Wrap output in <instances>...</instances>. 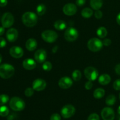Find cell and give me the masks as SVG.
<instances>
[{
	"label": "cell",
	"instance_id": "6da1fadb",
	"mask_svg": "<svg viewBox=\"0 0 120 120\" xmlns=\"http://www.w3.org/2000/svg\"><path fill=\"white\" fill-rule=\"evenodd\" d=\"M22 21L26 26L33 27L37 23V15L32 12H26L22 15Z\"/></svg>",
	"mask_w": 120,
	"mask_h": 120
},
{
	"label": "cell",
	"instance_id": "7a4b0ae2",
	"mask_svg": "<svg viewBox=\"0 0 120 120\" xmlns=\"http://www.w3.org/2000/svg\"><path fill=\"white\" fill-rule=\"evenodd\" d=\"M15 69L11 64L4 63L0 65V77L4 79H8L14 75Z\"/></svg>",
	"mask_w": 120,
	"mask_h": 120
},
{
	"label": "cell",
	"instance_id": "3957f363",
	"mask_svg": "<svg viewBox=\"0 0 120 120\" xmlns=\"http://www.w3.org/2000/svg\"><path fill=\"white\" fill-rule=\"evenodd\" d=\"M11 109L15 111H21L25 107V103L22 99L18 97H14L9 101Z\"/></svg>",
	"mask_w": 120,
	"mask_h": 120
},
{
	"label": "cell",
	"instance_id": "277c9868",
	"mask_svg": "<svg viewBox=\"0 0 120 120\" xmlns=\"http://www.w3.org/2000/svg\"><path fill=\"white\" fill-rule=\"evenodd\" d=\"M103 42L96 38L90 39L87 43V47L89 50L94 52L100 51L103 48Z\"/></svg>",
	"mask_w": 120,
	"mask_h": 120
},
{
	"label": "cell",
	"instance_id": "5b68a950",
	"mask_svg": "<svg viewBox=\"0 0 120 120\" xmlns=\"http://www.w3.org/2000/svg\"><path fill=\"white\" fill-rule=\"evenodd\" d=\"M42 38L48 43H53L58 38V35L56 32L52 30H46L42 33Z\"/></svg>",
	"mask_w": 120,
	"mask_h": 120
},
{
	"label": "cell",
	"instance_id": "8992f818",
	"mask_svg": "<svg viewBox=\"0 0 120 120\" xmlns=\"http://www.w3.org/2000/svg\"><path fill=\"white\" fill-rule=\"evenodd\" d=\"M78 36V31L73 27L68 28L64 32V38L68 42H73L76 41Z\"/></svg>",
	"mask_w": 120,
	"mask_h": 120
},
{
	"label": "cell",
	"instance_id": "52a82bcc",
	"mask_svg": "<svg viewBox=\"0 0 120 120\" xmlns=\"http://www.w3.org/2000/svg\"><path fill=\"white\" fill-rule=\"evenodd\" d=\"M14 18L12 14L10 12H6L2 15L1 19V23L2 26L5 28H8L12 26L14 24Z\"/></svg>",
	"mask_w": 120,
	"mask_h": 120
},
{
	"label": "cell",
	"instance_id": "ba28073f",
	"mask_svg": "<svg viewBox=\"0 0 120 120\" xmlns=\"http://www.w3.org/2000/svg\"><path fill=\"white\" fill-rule=\"evenodd\" d=\"M84 75L89 80L94 81L97 79L98 72L96 68L93 67H87L84 69Z\"/></svg>",
	"mask_w": 120,
	"mask_h": 120
},
{
	"label": "cell",
	"instance_id": "9c48e42d",
	"mask_svg": "<svg viewBox=\"0 0 120 120\" xmlns=\"http://www.w3.org/2000/svg\"><path fill=\"white\" fill-rule=\"evenodd\" d=\"M75 108L72 105L68 104L63 107L61 110V115L64 118H69L72 117L75 113Z\"/></svg>",
	"mask_w": 120,
	"mask_h": 120
},
{
	"label": "cell",
	"instance_id": "30bf717a",
	"mask_svg": "<svg viewBox=\"0 0 120 120\" xmlns=\"http://www.w3.org/2000/svg\"><path fill=\"white\" fill-rule=\"evenodd\" d=\"M101 115L104 120H114L115 118L114 111L110 107H105L103 109Z\"/></svg>",
	"mask_w": 120,
	"mask_h": 120
},
{
	"label": "cell",
	"instance_id": "8fae6325",
	"mask_svg": "<svg viewBox=\"0 0 120 120\" xmlns=\"http://www.w3.org/2000/svg\"><path fill=\"white\" fill-rule=\"evenodd\" d=\"M77 7L73 3H68L63 7V11L65 15L68 16L73 15L77 12Z\"/></svg>",
	"mask_w": 120,
	"mask_h": 120
},
{
	"label": "cell",
	"instance_id": "7c38bea8",
	"mask_svg": "<svg viewBox=\"0 0 120 120\" xmlns=\"http://www.w3.org/2000/svg\"><path fill=\"white\" fill-rule=\"evenodd\" d=\"M46 87V83L42 79H37L35 80L32 83V88L37 91H42Z\"/></svg>",
	"mask_w": 120,
	"mask_h": 120
},
{
	"label": "cell",
	"instance_id": "4fadbf2b",
	"mask_svg": "<svg viewBox=\"0 0 120 120\" xmlns=\"http://www.w3.org/2000/svg\"><path fill=\"white\" fill-rule=\"evenodd\" d=\"M47 53L45 49H40L36 50L35 53V59L38 63H43L46 59Z\"/></svg>",
	"mask_w": 120,
	"mask_h": 120
},
{
	"label": "cell",
	"instance_id": "5bb4252c",
	"mask_svg": "<svg viewBox=\"0 0 120 120\" xmlns=\"http://www.w3.org/2000/svg\"><path fill=\"white\" fill-rule=\"evenodd\" d=\"M58 84L61 89H68L72 86L73 81L70 77H63L59 80Z\"/></svg>",
	"mask_w": 120,
	"mask_h": 120
},
{
	"label": "cell",
	"instance_id": "9a60e30c",
	"mask_svg": "<svg viewBox=\"0 0 120 120\" xmlns=\"http://www.w3.org/2000/svg\"><path fill=\"white\" fill-rule=\"evenodd\" d=\"M9 54L14 58H21L23 55V50L21 47L13 46L9 49Z\"/></svg>",
	"mask_w": 120,
	"mask_h": 120
},
{
	"label": "cell",
	"instance_id": "2e32d148",
	"mask_svg": "<svg viewBox=\"0 0 120 120\" xmlns=\"http://www.w3.org/2000/svg\"><path fill=\"white\" fill-rule=\"evenodd\" d=\"M6 36L8 41L10 42H14L18 37V30L15 28H11L8 29L6 34Z\"/></svg>",
	"mask_w": 120,
	"mask_h": 120
},
{
	"label": "cell",
	"instance_id": "e0dca14e",
	"mask_svg": "<svg viewBox=\"0 0 120 120\" xmlns=\"http://www.w3.org/2000/svg\"><path fill=\"white\" fill-rule=\"evenodd\" d=\"M22 66H23V68L26 70H33L36 68V62L32 59L28 58L26 59L23 60V63H22Z\"/></svg>",
	"mask_w": 120,
	"mask_h": 120
},
{
	"label": "cell",
	"instance_id": "ac0fdd59",
	"mask_svg": "<svg viewBox=\"0 0 120 120\" xmlns=\"http://www.w3.org/2000/svg\"><path fill=\"white\" fill-rule=\"evenodd\" d=\"M37 41L34 38H30L29 39L27 40L25 44L26 48L30 52L35 50L36 48H37Z\"/></svg>",
	"mask_w": 120,
	"mask_h": 120
},
{
	"label": "cell",
	"instance_id": "d6986e66",
	"mask_svg": "<svg viewBox=\"0 0 120 120\" xmlns=\"http://www.w3.org/2000/svg\"><path fill=\"white\" fill-rule=\"evenodd\" d=\"M111 82V77L107 74H103L98 78V82L101 85H107Z\"/></svg>",
	"mask_w": 120,
	"mask_h": 120
},
{
	"label": "cell",
	"instance_id": "ffe728a7",
	"mask_svg": "<svg viewBox=\"0 0 120 120\" xmlns=\"http://www.w3.org/2000/svg\"><path fill=\"white\" fill-rule=\"evenodd\" d=\"M103 0H90V5L94 10H98L102 7Z\"/></svg>",
	"mask_w": 120,
	"mask_h": 120
},
{
	"label": "cell",
	"instance_id": "44dd1931",
	"mask_svg": "<svg viewBox=\"0 0 120 120\" xmlns=\"http://www.w3.org/2000/svg\"><path fill=\"white\" fill-rule=\"evenodd\" d=\"M54 27L58 30H62L66 28V23L62 20H57L54 23Z\"/></svg>",
	"mask_w": 120,
	"mask_h": 120
},
{
	"label": "cell",
	"instance_id": "7402d4cb",
	"mask_svg": "<svg viewBox=\"0 0 120 120\" xmlns=\"http://www.w3.org/2000/svg\"><path fill=\"white\" fill-rule=\"evenodd\" d=\"M105 95V90L101 88L96 89L93 93V96L97 99H100L104 97Z\"/></svg>",
	"mask_w": 120,
	"mask_h": 120
},
{
	"label": "cell",
	"instance_id": "603a6c76",
	"mask_svg": "<svg viewBox=\"0 0 120 120\" xmlns=\"http://www.w3.org/2000/svg\"><path fill=\"white\" fill-rule=\"evenodd\" d=\"M97 35L100 38H104L107 35V30L106 28L103 26L98 28L97 30Z\"/></svg>",
	"mask_w": 120,
	"mask_h": 120
},
{
	"label": "cell",
	"instance_id": "cb8c5ba5",
	"mask_svg": "<svg viewBox=\"0 0 120 120\" xmlns=\"http://www.w3.org/2000/svg\"><path fill=\"white\" fill-rule=\"evenodd\" d=\"M93 14V10L89 8H85L82 11V16L85 18H89L92 16Z\"/></svg>",
	"mask_w": 120,
	"mask_h": 120
},
{
	"label": "cell",
	"instance_id": "d4e9b609",
	"mask_svg": "<svg viewBox=\"0 0 120 120\" xmlns=\"http://www.w3.org/2000/svg\"><path fill=\"white\" fill-rule=\"evenodd\" d=\"M46 7L43 4L38 5L36 7V12H37L38 15L39 16L44 15L45 13L46 12Z\"/></svg>",
	"mask_w": 120,
	"mask_h": 120
},
{
	"label": "cell",
	"instance_id": "484cf974",
	"mask_svg": "<svg viewBox=\"0 0 120 120\" xmlns=\"http://www.w3.org/2000/svg\"><path fill=\"white\" fill-rule=\"evenodd\" d=\"M116 102V97L114 95H109L105 99V103L108 105H113Z\"/></svg>",
	"mask_w": 120,
	"mask_h": 120
},
{
	"label": "cell",
	"instance_id": "4316f807",
	"mask_svg": "<svg viewBox=\"0 0 120 120\" xmlns=\"http://www.w3.org/2000/svg\"><path fill=\"white\" fill-rule=\"evenodd\" d=\"M9 109L7 106L5 105H2L0 107V116L2 117H6L9 114Z\"/></svg>",
	"mask_w": 120,
	"mask_h": 120
},
{
	"label": "cell",
	"instance_id": "83f0119b",
	"mask_svg": "<svg viewBox=\"0 0 120 120\" xmlns=\"http://www.w3.org/2000/svg\"><path fill=\"white\" fill-rule=\"evenodd\" d=\"M72 78L75 81H79L82 78V73L80 71L78 70H76L73 72Z\"/></svg>",
	"mask_w": 120,
	"mask_h": 120
},
{
	"label": "cell",
	"instance_id": "f1b7e54d",
	"mask_svg": "<svg viewBox=\"0 0 120 120\" xmlns=\"http://www.w3.org/2000/svg\"><path fill=\"white\" fill-rule=\"evenodd\" d=\"M9 101V97L6 94L0 95V105H2L7 103Z\"/></svg>",
	"mask_w": 120,
	"mask_h": 120
},
{
	"label": "cell",
	"instance_id": "f546056e",
	"mask_svg": "<svg viewBox=\"0 0 120 120\" xmlns=\"http://www.w3.org/2000/svg\"><path fill=\"white\" fill-rule=\"evenodd\" d=\"M52 68V63L49 62H45L42 64V69L45 71H50L51 70Z\"/></svg>",
	"mask_w": 120,
	"mask_h": 120
},
{
	"label": "cell",
	"instance_id": "4dcf8cb0",
	"mask_svg": "<svg viewBox=\"0 0 120 120\" xmlns=\"http://www.w3.org/2000/svg\"><path fill=\"white\" fill-rule=\"evenodd\" d=\"M34 89H33V88L28 87L25 90V96H26V97H30L34 94Z\"/></svg>",
	"mask_w": 120,
	"mask_h": 120
},
{
	"label": "cell",
	"instance_id": "1f68e13d",
	"mask_svg": "<svg viewBox=\"0 0 120 120\" xmlns=\"http://www.w3.org/2000/svg\"><path fill=\"white\" fill-rule=\"evenodd\" d=\"M87 120H100V117L98 114L93 113L90 114L88 117Z\"/></svg>",
	"mask_w": 120,
	"mask_h": 120
},
{
	"label": "cell",
	"instance_id": "d6a6232c",
	"mask_svg": "<svg viewBox=\"0 0 120 120\" xmlns=\"http://www.w3.org/2000/svg\"><path fill=\"white\" fill-rule=\"evenodd\" d=\"M113 87L116 90H120V79L116 80L113 84Z\"/></svg>",
	"mask_w": 120,
	"mask_h": 120
},
{
	"label": "cell",
	"instance_id": "836d02e7",
	"mask_svg": "<svg viewBox=\"0 0 120 120\" xmlns=\"http://www.w3.org/2000/svg\"><path fill=\"white\" fill-rule=\"evenodd\" d=\"M93 86V84L92 83V81L89 80L88 82H87L85 84V88L86 90H90V89H92Z\"/></svg>",
	"mask_w": 120,
	"mask_h": 120
},
{
	"label": "cell",
	"instance_id": "e575fe53",
	"mask_svg": "<svg viewBox=\"0 0 120 120\" xmlns=\"http://www.w3.org/2000/svg\"><path fill=\"white\" fill-rule=\"evenodd\" d=\"M61 117L59 114L55 113L53 114L50 117V120H60Z\"/></svg>",
	"mask_w": 120,
	"mask_h": 120
},
{
	"label": "cell",
	"instance_id": "d590c367",
	"mask_svg": "<svg viewBox=\"0 0 120 120\" xmlns=\"http://www.w3.org/2000/svg\"><path fill=\"white\" fill-rule=\"evenodd\" d=\"M94 16L97 19L101 18L102 16H103V12L100 10H99V9L98 10H96V11L95 12Z\"/></svg>",
	"mask_w": 120,
	"mask_h": 120
},
{
	"label": "cell",
	"instance_id": "8d00e7d4",
	"mask_svg": "<svg viewBox=\"0 0 120 120\" xmlns=\"http://www.w3.org/2000/svg\"><path fill=\"white\" fill-rule=\"evenodd\" d=\"M6 45H7V42H6L5 39L3 38L0 37V48H4L5 47Z\"/></svg>",
	"mask_w": 120,
	"mask_h": 120
},
{
	"label": "cell",
	"instance_id": "74e56055",
	"mask_svg": "<svg viewBox=\"0 0 120 120\" xmlns=\"http://www.w3.org/2000/svg\"><path fill=\"white\" fill-rule=\"evenodd\" d=\"M103 45L105 46H109L111 44V41L110 39H105L103 40Z\"/></svg>",
	"mask_w": 120,
	"mask_h": 120
},
{
	"label": "cell",
	"instance_id": "f35d334b",
	"mask_svg": "<svg viewBox=\"0 0 120 120\" xmlns=\"http://www.w3.org/2000/svg\"><path fill=\"white\" fill-rule=\"evenodd\" d=\"M86 3V0H76V4L79 7L84 5Z\"/></svg>",
	"mask_w": 120,
	"mask_h": 120
},
{
	"label": "cell",
	"instance_id": "ab89813d",
	"mask_svg": "<svg viewBox=\"0 0 120 120\" xmlns=\"http://www.w3.org/2000/svg\"><path fill=\"white\" fill-rule=\"evenodd\" d=\"M8 1L7 0H0V7H5L7 5Z\"/></svg>",
	"mask_w": 120,
	"mask_h": 120
},
{
	"label": "cell",
	"instance_id": "60d3db41",
	"mask_svg": "<svg viewBox=\"0 0 120 120\" xmlns=\"http://www.w3.org/2000/svg\"><path fill=\"white\" fill-rule=\"evenodd\" d=\"M115 71L117 75H120V64L116 65V68H115Z\"/></svg>",
	"mask_w": 120,
	"mask_h": 120
},
{
	"label": "cell",
	"instance_id": "b9f144b4",
	"mask_svg": "<svg viewBox=\"0 0 120 120\" xmlns=\"http://www.w3.org/2000/svg\"><path fill=\"white\" fill-rule=\"evenodd\" d=\"M5 32V28L3 26H0V36L3 35Z\"/></svg>",
	"mask_w": 120,
	"mask_h": 120
},
{
	"label": "cell",
	"instance_id": "7bdbcfd3",
	"mask_svg": "<svg viewBox=\"0 0 120 120\" xmlns=\"http://www.w3.org/2000/svg\"><path fill=\"white\" fill-rule=\"evenodd\" d=\"M116 20H117V22L118 23V24L120 25V13H119V14H118V15H117Z\"/></svg>",
	"mask_w": 120,
	"mask_h": 120
},
{
	"label": "cell",
	"instance_id": "ee69618b",
	"mask_svg": "<svg viewBox=\"0 0 120 120\" xmlns=\"http://www.w3.org/2000/svg\"><path fill=\"white\" fill-rule=\"evenodd\" d=\"M57 46L54 47V48H53V50H53V52L55 53L56 51H57Z\"/></svg>",
	"mask_w": 120,
	"mask_h": 120
},
{
	"label": "cell",
	"instance_id": "f6af8a7d",
	"mask_svg": "<svg viewBox=\"0 0 120 120\" xmlns=\"http://www.w3.org/2000/svg\"><path fill=\"white\" fill-rule=\"evenodd\" d=\"M13 120V117L12 116H9L8 117V120Z\"/></svg>",
	"mask_w": 120,
	"mask_h": 120
},
{
	"label": "cell",
	"instance_id": "bcb514c9",
	"mask_svg": "<svg viewBox=\"0 0 120 120\" xmlns=\"http://www.w3.org/2000/svg\"><path fill=\"white\" fill-rule=\"evenodd\" d=\"M117 111H118V114L120 115V105L119 106V107L118 108V110H117Z\"/></svg>",
	"mask_w": 120,
	"mask_h": 120
},
{
	"label": "cell",
	"instance_id": "7dc6e473",
	"mask_svg": "<svg viewBox=\"0 0 120 120\" xmlns=\"http://www.w3.org/2000/svg\"><path fill=\"white\" fill-rule=\"evenodd\" d=\"M2 56H1V54H0V63H1V62H2Z\"/></svg>",
	"mask_w": 120,
	"mask_h": 120
},
{
	"label": "cell",
	"instance_id": "c3c4849f",
	"mask_svg": "<svg viewBox=\"0 0 120 120\" xmlns=\"http://www.w3.org/2000/svg\"><path fill=\"white\" fill-rule=\"evenodd\" d=\"M119 97H120V95H119Z\"/></svg>",
	"mask_w": 120,
	"mask_h": 120
},
{
	"label": "cell",
	"instance_id": "681fc988",
	"mask_svg": "<svg viewBox=\"0 0 120 120\" xmlns=\"http://www.w3.org/2000/svg\"><path fill=\"white\" fill-rule=\"evenodd\" d=\"M119 120H120V118H119Z\"/></svg>",
	"mask_w": 120,
	"mask_h": 120
}]
</instances>
